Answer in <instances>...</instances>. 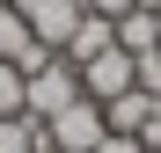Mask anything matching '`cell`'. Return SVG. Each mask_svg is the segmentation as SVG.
<instances>
[{
    "label": "cell",
    "instance_id": "obj_1",
    "mask_svg": "<svg viewBox=\"0 0 161 153\" xmlns=\"http://www.w3.org/2000/svg\"><path fill=\"white\" fill-rule=\"evenodd\" d=\"M44 139H51V153H95L103 139H110V124H103V102H66L59 117L44 124Z\"/></svg>",
    "mask_w": 161,
    "mask_h": 153
},
{
    "label": "cell",
    "instance_id": "obj_2",
    "mask_svg": "<svg viewBox=\"0 0 161 153\" xmlns=\"http://www.w3.org/2000/svg\"><path fill=\"white\" fill-rule=\"evenodd\" d=\"M132 88H139V66H132V51H117V44L80 66V95H88V102H117V95H132Z\"/></svg>",
    "mask_w": 161,
    "mask_h": 153
},
{
    "label": "cell",
    "instance_id": "obj_3",
    "mask_svg": "<svg viewBox=\"0 0 161 153\" xmlns=\"http://www.w3.org/2000/svg\"><path fill=\"white\" fill-rule=\"evenodd\" d=\"M15 15L30 22V37L44 44V51H66V37H73V22L88 15L80 0H15Z\"/></svg>",
    "mask_w": 161,
    "mask_h": 153
},
{
    "label": "cell",
    "instance_id": "obj_4",
    "mask_svg": "<svg viewBox=\"0 0 161 153\" xmlns=\"http://www.w3.org/2000/svg\"><path fill=\"white\" fill-rule=\"evenodd\" d=\"M51 59H59V51H44V44L30 37V22H22L8 0H0V66H15L22 80H30V73H44Z\"/></svg>",
    "mask_w": 161,
    "mask_h": 153
},
{
    "label": "cell",
    "instance_id": "obj_5",
    "mask_svg": "<svg viewBox=\"0 0 161 153\" xmlns=\"http://www.w3.org/2000/svg\"><path fill=\"white\" fill-rule=\"evenodd\" d=\"M66 102H80V73H73L66 59H51L44 73H30V117H37V124H51Z\"/></svg>",
    "mask_w": 161,
    "mask_h": 153
},
{
    "label": "cell",
    "instance_id": "obj_6",
    "mask_svg": "<svg viewBox=\"0 0 161 153\" xmlns=\"http://www.w3.org/2000/svg\"><path fill=\"white\" fill-rule=\"evenodd\" d=\"M110 44H117V22H110V15H80L59 59H66L73 73H80V66H88V59H103V51H110Z\"/></svg>",
    "mask_w": 161,
    "mask_h": 153
},
{
    "label": "cell",
    "instance_id": "obj_7",
    "mask_svg": "<svg viewBox=\"0 0 161 153\" xmlns=\"http://www.w3.org/2000/svg\"><path fill=\"white\" fill-rule=\"evenodd\" d=\"M147 117H154V95H147V88H132V95H117V102H103V124H110V131H125V139H139V131H147Z\"/></svg>",
    "mask_w": 161,
    "mask_h": 153
},
{
    "label": "cell",
    "instance_id": "obj_8",
    "mask_svg": "<svg viewBox=\"0 0 161 153\" xmlns=\"http://www.w3.org/2000/svg\"><path fill=\"white\" fill-rule=\"evenodd\" d=\"M117 51H132V59H147V51H161V29H154V15H147V8L117 15Z\"/></svg>",
    "mask_w": 161,
    "mask_h": 153
},
{
    "label": "cell",
    "instance_id": "obj_9",
    "mask_svg": "<svg viewBox=\"0 0 161 153\" xmlns=\"http://www.w3.org/2000/svg\"><path fill=\"white\" fill-rule=\"evenodd\" d=\"M0 153H51L37 117H0Z\"/></svg>",
    "mask_w": 161,
    "mask_h": 153
},
{
    "label": "cell",
    "instance_id": "obj_10",
    "mask_svg": "<svg viewBox=\"0 0 161 153\" xmlns=\"http://www.w3.org/2000/svg\"><path fill=\"white\" fill-rule=\"evenodd\" d=\"M0 117H30V80L15 66H0Z\"/></svg>",
    "mask_w": 161,
    "mask_h": 153
},
{
    "label": "cell",
    "instance_id": "obj_11",
    "mask_svg": "<svg viewBox=\"0 0 161 153\" xmlns=\"http://www.w3.org/2000/svg\"><path fill=\"white\" fill-rule=\"evenodd\" d=\"M80 8H88V15H110V22H117V15H132V0H80Z\"/></svg>",
    "mask_w": 161,
    "mask_h": 153
},
{
    "label": "cell",
    "instance_id": "obj_12",
    "mask_svg": "<svg viewBox=\"0 0 161 153\" xmlns=\"http://www.w3.org/2000/svg\"><path fill=\"white\" fill-rule=\"evenodd\" d=\"M95 153H147V146H139V139H125V131H110V139H103Z\"/></svg>",
    "mask_w": 161,
    "mask_h": 153
},
{
    "label": "cell",
    "instance_id": "obj_13",
    "mask_svg": "<svg viewBox=\"0 0 161 153\" xmlns=\"http://www.w3.org/2000/svg\"><path fill=\"white\" fill-rule=\"evenodd\" d=\"M154 117H161V95H154Z\"/></svg>",
    "mask_w": 161,
    "mask_h": 153
},
{
    "label": "cell",
    "instance_id": "obj_14",
    "mask_svg": "<svg viewBox=\"0 0 161 153\" xmlns=\"http://www.w3.org/2000/svg\"><path fill=\"white\" fill-rule=\"evenodd\" d=\"M154 29H161V15H154Z\"/></svg>",
    "mask_w": 161,
    "mask_h": 153
}]
</instances>
